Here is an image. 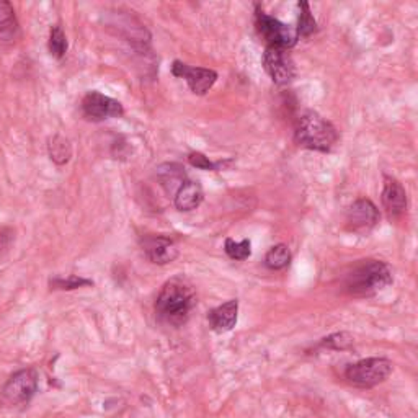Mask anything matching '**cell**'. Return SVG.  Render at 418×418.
Here are the masks:
<instances>
[{
  "label": "cell",
  "instance_id": "8992f818",
  "mask_svg": "<svg viewBox=\"0 0 418 418\" xmlns=\"http://www.w3.org/2000/svg\"><path fill=\"white\" fill-rule=\"evenodd\" d=\"M38 390V373L31 368L16 371L0 390V402L7 407L28 404Z\"/></svg>",
  "mask_w": 418,
  "mask_h": 418
},
{
  "label": "cell",
  "instance_id": "44dd1931",
  "mask_svg": "<svg viewBox=\"0 0 418 418\" xmlns=\"http://www.w3.org/2000/svg\"><path fill=\"white\" fill-rule=\"evenodd\" d=\"M224 250L229 258L237 262H244L252 255V244L249 239H244L242 242H235L232 239H225Z\"/></svg>",
  "mask_w": 418,
  "mask_h": 418
},
{
  "label": "cell",
  "instance_id": "603a6c76",
  "mask_svg": "<svg viewBox=\"0 0 418 418\" xmlns=\"http://www.w3.org/2000/svg\"><path fill=\"white\" fill-rule=\"evenodd\" d=\"M188 162L191 167L201 168V170H213V172H219L223 170L225 165H229L230 161H221V162H211L209 159L201 152H191L188 154Z\"/></svg>",
  "mask_w": 418,
  "mask_h": 418
},
{
  "label": "cell",
  "instance_id": "ba28073f",
  "mask_svg": "<svg viewBox=\"0 0 418 418\" xmlns=\"http://www.w3.org/2000/svg\"><path fill=\"white\" fill-rule=\"evenodd\" d=\"M82 113L90 121H104L123 117L124 108L112 97L103 95L100 92H89L82 100Z\"/></svg>",
  "mask_w": 418,
  "mask_h": 418
},
{
  "label": "cell",
  "instance_id": "7a4b0ae2",
  "mask_svg": "<svg viewBox=\"0 0 418 418\" xmlns=\"http://www.w3.org/2000/svg\"><path fill=\"white\" fill-rule=\"evenodd\" d=\"M392 269L381 260H360L343 278V289L353 298H371L392 284Z\"/></svg>",
  "mask_w": 418,
  "mask_h": 418
},
{
  "label": "cell",
  "instance_id": "5b68a950",
  "mask_svg": "<svg viewBox=\"0 0 418 418\" xmlns=\"http://www.w3.org/2000/svg\"><path fill=\"white\" fill-rule=\"evenodd\" d=\"M255 28L267 48H282L289 49L298 45V33L293 26L283 23L278 18H273L263 12L260 5H255Z\"/></svg>",
  "mask_w": 418,
  "mask_h": 418
},
{
  "label": "cell",
  "instance_id": "8fae6325",
  "mask_svg": "<svg viewBox=\"0 0 418 418\" xmlns=\"http://www.w3.org/2000/svg\"><path fill=\"white\" fill-rule=\"evenodd\" d=\"M141 245L149 262L156 265H167L178 257V247L175 240L165 235H147L141 240Z\"/></svg>",
  "mask_w": 418,
  "mask_h": 418
},
{
  "label": "cell",
  "instance_id": "6da1fadb",
  "mask_svg": "<svg viewBox=\"0 0 418 418\" xmlns=\"http://www.w3.org/2000/svg\"><path fill=\"white\" fill-rule=\"evenodd\" d=\"M196 307V293L185 278L175 277L162 286L156 301L159 321L168 327L178 328L188 322Z\"/></svg>",
  "mask_w": 418,
  "mask_h": 418
},
{
  "label": "cell",
  "instance_id": "2e32d148",
  "mask_svg": "<svg viewBox=\"0 0 418 418\" xmlns=\"http://www.w3.org/2000/svg\"><path fill=\"white\" fill-rule=\"evenodd\" d=\"M157 175L162 181V186L168 191V193L173 188L178 190L180 185L186 180L183 168H181L180 165H177V164H165V165H162V167H159Z\"/></svg>",
  "mask_w": 418,
  "mask_h": 418
},
{
  "label": "cell",
  "instance_id": "7c38bea8",
  "mask_svg": "<svg viewBox=\"0 0 418 418\" xmlns=\"http://www.w3.org/2000/svg\"><path fill=\"white\" fill-rule=\"evenodd\" d=\"M382 205L390 218H399L407 211V193L405 188L397 180L384 175Z\"/></svg>",
  "mask_w": 418,
  "mask_h": 418
},
{
  "label": "cell",
  "instance_id": "277c9868",
  "mask_svg": "<svg viewBox=\"0 0 418 418\" xmlns=\"http://www.w3.org/2000/svg\"><path fill=\"white\" fill-rule=\"evenodd\" d=\"M392 370V361L387 358H366L346 368L345 379L355 387L371 389L386 381Z\"/></svg>",
  "mask_w": 418,
  "mask_h": 418
},
{
  "label": "cell",
  "instance_id": "d6986e66",
  "mask_svg": "<svg viewBox=\"0 0 418 418\" xmlns=\"http://www.w3.org/2000/svg\"><path fill=\"white\" fill-rule=\"evenodd\" d=\"M298 7H299V20H298V28H296V33H298L299 38H309L318 30L317 21L311 12L309 2L302 0V2L298 4Z\"/></svg>",
  "mask_w": 418,
  "mask_h": 418
},
{
  "label": "cell",
  "instance_id": "ffe728a7",
  "mask_svg": "<svg viewBox=\"0 0 418 418\" xmlns=\"http://www.w3.org/2000/svg\"><path fill=\"white\" fill-rule=\"evenodd\" d=\"M48 46L51 56L56 59H63L64 54L68 53V38H65V33L60 26H53L51 31H49Z\"/></svg>",
  "mask_w": 418,
  "mask_h": 418
},
{
  "label": "cell",
  "instance_id": "e0dca14e",
  "mask_svg": "<svg viewBox=\"0 0 418 418\" xmlns=\"http://www.w3.org/2000/svg\"><path fill=\"white\" fill-rule=\"evenodd\" d=\"M48 152L53 162H56L58 165H64L73 157V146H70V141L65 139V137L54 136L48 144Z\"/></svg>",
  "mask_w": 418,
  "mask_h": 418
},
{
  "label": "cell",
  "instance_id": "ac0fdd59",
  "mask_svg": "<svg viewBox=\"0 0 418 418\" xmlns=\"http://www.w3.org/2000/svg\"><path fill=\"white\" fill-rule=\"evenodd\" d=\"M291 263V250L286 244H278L272 247L265 255V265L267 268L273 269V272H279L289 267Z\"/></svg>",
  "mask_w": 418,
  "mask_h": 418
},
{
  "label": "cell",
  "instance_id": "cb8c5ba5",
  "mask_svg": "<svg viewBox=\"0 0 418 418\" xmlns=\"http://www.w3.org/2000/svg\"><path fill=\"white\" fill-rule=\"evenodd\" d=\"M90 284H92L90 279L75 277V274H73V277L69 278H56L51 282L53 289H63V291L77 289V288H82V286H90Z\"/></svg>",
  "mask_w": 418,
  "mask_h": 418
},
{
  "label": "cell",
  "instance_id": "9c48e42d",
  "mask_svg": "<svg viewBox=\"0 0 418 418\" xmlns=\"http://www.w3.org/2000/svg\"><path fill=\"white\" fill-rule=\"evenodd\" d=\"M172 74L183 79L195 95H206L218 80V73H214L213 69L191 68L181 60H175L172 64Z\"/></svg>",
  "mask_w": 418,
  "mask_h": 418
},
{
  "label": "cell",
  "instance_id": "3957f363",
  "mask_svg": "<svg viewBox=\"0 0 418 418\" xmlns=\"http://www.w3.org/2000/svg\"><path fill=\"white\" fill-rule=\"evenodd\" d=\"M294 141L304 149L330 152L338 142V131L321 114L307 109L296 121Z\"/></svg>",
  "mask_w": 418,
  "mask_h": 418
},
{
  "label": "cell",
  "instance_id": "5bb4252c",
  "mask_svg": "<svg viewBox=\"0 0 418 418\" xmlns=\"http://www.w3.org/2000/svg\"><path fill=\"white\" fill-rule=\"evenodd\" d=\"M203 200H205V193H203L201 185L193 180H185L173 196L175 208L185 213L193 211L201 205Z\"/></svg>",
  "mask_w": 418,
  "mask_h": 418
},
{
  "label": "cell",
  "instance_id": "4fadbf2b",
  "mask_svg": "<svg viewBox=\"0 0 418 418\" xmlns=\"http://www.w3.org/2000/svg\"><path fill=\"white\" fill-rule=\"evenodd\" d=\"M237 314H239V301L230 299L224 304L214 307L208 312V322L211 330L216 333L230 332L237 323Z\"/></svg>",
  "mask_w": 418,
  "mask_h": 418
},
{
  "label": "cell",
  "instance_id": "52a82bcc",
  "mask_svg": "<svg viewBox=\"0 0 418 418\" xmlns=\"http://www.w3.org/2000/svg\"><path fill=\"white\" fill-rule=\"evenodd\" d=\"M263 68L277 85H288L296 77V65L288 49L267 48L263 54Z\"/></svg>",
  "mask_w": 418,
  "mask_h": 418
},
{
  "label": "cell",
  "instance_id": "30bf717a",
  "mask_svg": "<svg viewBox=\"0 0 418 418\" xmlns=\"http://www.w3.org/2000/svg\"><path fill=\"white\" fill-rule=\"evenodd\" d=\"M381 213L376 205L368 198H360L346 211V229L351 232H368L376 227Z\"/></svg>",
  "mask_w": 418,
  "mask_h": 418
},
{
  "label": "cell",
  "instance_id": "9a60e30c",
  "mask_svg": "<svg viewBox=\"0 0 418 418\" xmlns=\"http://www.w3.org/2000/svg\"><path fill=\"white\" fill-rule=\"evenodd\" d=\"M20 36V26L12 4L0 0V43H14Z\"/></svg>",
  "mask_w": 418,
  "mask_h": 418
},
{
  "label": "cell",
  "instance_id": "7402d4cb",
  "mask_svg": "<svg viewBox=\"0 0 418 418\" xmlns=\"http://www.w3.org/2000/svg\"><path fill=\"white\" fill-rule=\"evenodd\" d=\"M353 342L355 338L351 337L348 332H337L328 335V337L322 338L321 346L322 348H328V350H335V351H345L353 348Z\"/></svg>",
  "mask_w": 418,
  "mask_h": 418
}]
</instances>
